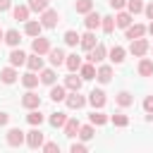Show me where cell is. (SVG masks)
Returning <instances> with one entry per match:
<instances>
[{
    "instance_id": "1",
    "label": "cell",
    "mask_w": 153,
    "mask_h": 153,
    "mask_svg": "<svg viewBox=\"0 0 153 153\" xmlns=\"http://www.w3.org/2000/svg\"><path fill=\"white\" fill-rule=\"evenodd\" d=\"M57 22H60V14H57V10H43L41 12V24H43V29H55L57 26Z\"/></svg>"
},
{
    "instance_id": "2",
    "label": "cell",
    "mask_w": 153,
    "mask_h": 153,
    "mask_svg": "<svg viewBox=\"0 0 153 153\" xmlns=\"http://www.w3.org/2000/svg\"><path fill=\"white\" fill-rule=\"evenodd\" d=\"M148 48H151V45H148V41L141 36V38H134V41H131L129 53H131V55H136V57H143V55L148 53Z\"/></svg>"
},
{
    "instance_id": "3",
    "label": "cell",
    "mask_w": 153,
    "mask_h": 153,
    "mask_svg": "<svg viewBox=\"0 0 153 153\" xmlns=\"http://www.w3.org/2000/svg\"><path fill=\"white\" fill-rule=\"evenodd\" d=\"M105 57H108V48H105L103 43H96V45L88 50V62H93V65H96V62H103Z\"/></svg>"
},
{
    "instance_id": "4",
    "label": "cell",
    "mask_w": 153,
    "mask_h": 153,
    "mask_svg": "<svg viewBox=\"0 0 153 153\" xmlns=\"http://www.w3.org/2000/svg\"><path fill=\"white\" fill-rule=\"evenodd\" d=\"M24 141H26V134H24L19 127H12V129L7 131V146H14V148H17V146H22Z\"/></svg>"
},
{
    "instance_id": "5",
    "label": "cell",
    "mask_w": 153,
    "mask_h": 153,
    "mask_svg": "<svg viewBox=\"0 0 153 153\" xmlns=\"http://www.w3.org/2000/svg\"><path fill=\"white\" fill-rule=\"evenodd\" d=\"M31 50H33L36 55H48V50H50V41L43 38V36H36V38L31 41Z\"/></svg>"
},
{
    "instance_id": "6",
    "label": "cell",
    "mask_w": 153,
    "mask_h": 153,
    "mask_svg": "<svg viewBox=\"0 0 153 153\" xmlns=\"http://www.w3.org/2000/svg\"><path fill=\"white\" fill-rule=\"evenodd\" d=\"M65 103H67V108H69V110H79V108H84V105H86V98H84V96H79V91H72L69 96H65Z\"/></svg>"
},
{
    "instance_id": "7",
    "label": "cell",
    "mask_w": 153,
    "mask_h": 153,
    "mask_svg": "<svg viewBox=\"0 0 153 153\" xmlns=\"http://www.w3.org/2000/svg\"><path fill=\"white\" fill-rule=\"evenodd\" d=\"M26 146L29 148H41L43 146V131L38 127H33L29 134H26Z\"/></svg>"
},
{
    "instance_id": "8",
    "label": "cell",
    "mask_w": 153,
    "mask_h": 153,
    "mask_svg": "<svg viewBox=\"0 0 153 153\" xmlns=\"http://www.w3.org/2000/svg\"><path fill=\"white\" fill-rule=\"evenodd\" d=\"M22 105H24L26 110L41 108V96H38V93H33V91H29V93H24V96H22Z\"/></svg>"
},
{
    "instance_id": "9",
    "label": "cell",
    "mask_w": 153,
    "mask_h": 153,
    "mask_svg": "<svg viewBox=\"0 0 153 153\" xmlns=\"http://www.w3.org/2000/svg\"><path fill=\"white\" fill-rule=\"evenodd\" d=\"M105 100H108V98H105V91H100V88H93V91L88 93V103H91L93 108H98V110L105 105Z\"/></svg>"
},
{
    "instance_id": "10",
    "label": "cell",
    "mask_w": 153,
    "mask_h": 153,
    "mask_svg": "<svg viewBox=\"0 0 153 153\" xmlns=\"http://www.w3.org/2000/svg\"><path fill=\"white\" fill-rule=\"evenodd\" d=\"M24 31H26V36L36 38V36H41V31H43V24H41L38 19H26V26H24Z\"/></svg>"
},
{
    "instance_id": "11",
    "label": "cell",
    "mask_w": 153,
    "mask_h": 153,
    "mask_svg": "<svg viewBox=\"0 0 153 153\" xmlns=\"http://www.w3.org/2000/svg\"><path fill=\"white\" fill-rule=\"evenodd\" d=\"M84 24H86V29H88V31H96V29L100 26V14H98V12H93V10H91V12H86Z\"/></svg>"
},
{
    "instance_id": "12",
    "label": "cell",
    "mask_w": 153,
    "mask_h": 153,
    "mask_svg": "<svg viewBox=\"0 0 153 153\" xmlns=\"http://www.w3.org/2000/svg\"><path fill=\"white\" fill-rule=\"evenodd\" d=\"M124 31H127V38L134 41V38H141V36L146 33V26H143V24H129Z\"/></svg>"
},
{
    "instance_id": "13",
    "label": "cell",
    "mask_w": 153,
    "mask_h": 153,
    "mask_svg": "<svg viewBox=\"0 0 153 153\" xmlns=\"http://www.w3.org/2000/svg\"><path fill=\"white\" fill-rule=\"evenodd\" d=\"M48 57H50V65H53V67H60L67 55L62 53V48H50V50H48Z\"/></svg>"
},
{
    "instance_id": "14",
    "label": "cell",
    "mask_w": 153,
    "mask_h": 153,
    "mask_svg": "<svg viewBox=\"0 0 153 153\" xmlns=\"http://www.w3.org/2000/svg\"><path fill=\"white\" fill-rule=\"evenodd\" d=\"M17 76H19V74H17V69H14L12 65L5 67V69H0V81H2V84H14Z\"/></svg>"
},
{
    "instance_id": "15",
    "label": "cell",
    "mask_w": 153,
    "mask_h": 153,
    "mask_svg": "<svg viewBox=\"0 0 153 153\" xmlns=\"http://www.w3.org/2000/svg\"><path fill=\"white\" fill-rule=\"evenodd\" d=\"M96 79H98L100 84H108V81L112 79V67H110V65H100V67L96 69Z\"/></svg>"
},
{
    "instance_id": "16",
    "label": "cell",
    "mask_w": 153,
    "mask_h": 153,
    "mask_svg": "<svg viewBox=\"0 0 153 153\" xmlns=\"http://www.w3.org/2000/svg\"><path fill=\"white\" fill-rule=\"evenodd\" d=\"M81 81H84V79L72 72L69 76H65V88H67V91H81Z\"/></svg>"
},
{
    "instance_id": "17",
    "label": "cell",
    "mask_w": 153,
    "mask_h": 153,
    "mask_svg": "<svg viewBox=\"0 0 153 153\" xmlns=\"http://www.w3.org/2000/svg\"><path fill=\"white\" fill-rule=\"evenodd\" d=\"M10 48H17L19 43H22V36H19V31L17 29H10V31H5V38H2Z\"/></svg>"
},
{
    "instance_id": "18",
    "label": "cell",
    "mask_w": 153,
    "mask_h": 153,
    "mask_svg": "<svg viewBox=\"0 0 153 153\" xmlns=\"http://www.w3.org/2000/svg\"><path fill=\"white\" fill-rule=\"evenodd\" d=\"M79 45H81V50H86V53H88V50L96 45V33H93V31H86V33L79 38Z\"/></svg>"
},
{
    "instance_id": "19",
    "label": "cell",
    "mask_w": 153,
    "mask_h": 153,
    "mask_svg": "<svg viewBox=\"0 0 153 153\" xmlns=\"http://www.w3.org/2000/svg\"><path fill=\"white\" fill-rule=\"evenodd\" d=\"M26 67H29L31 72H41V69H43V57L36 55V53H33V55H26Z\"/></svg>"
},
{
    "instance_id": "20",
    "label": "cell",
    "mask_w": 153,
    "mask_h": 153,
    "mask_svg": "<svg viewBox=\"0 0 153 153\" xmlns=\"http://www.w3.org/2000/svg\"><path fill=\"white\" fill-rule=\"evenodd\" d=\"M108 57H110L115 65L124 62V48H122V45H112V48H110V53H108Z\"/></svg>"
},
{
    "instance_id": "21",
    "label": "cell",
    "mask_w": 153,
    "mask_h": 153,
    "mask_svg": "<svg viewBox=\"0 0 153 153\" xmlns=\"http://www.w3.org/2000/svg\"><path fill=\"white\" fill-rule=\"evenodd\" d=\"M24 62H26V55H24L22 50L12 48V53H10V65H12V67H22Z\"/></svg>"
},
{
    "instance_id": "22",
    "label": "cell",
    "mask_w": 153,
    "mask_h": 153,
    "mask_svg": "<svg viewBox=\"0 0 153 153\" xmlns=\"http://www.w3.org/2000/svg\"><path fill=\"white\" fill-rule=\"evenodd\" d=\"M65 65H67L69 72H79V67H81V57H79L76 53H72V55L65 57Z\"/></svg>"
},
{
    "instance_id": "23",
    "label": "cell",
    "mask_w": 153,
    "mask_h": 153,
    "mask_svg": "<svg viewBox=\"0 0 153 153\" xmlns=\"http://www.w3.org/2000/svg\"><path fill=\"white\" fill-rule=\"evenodd\" d=\"M29 12H31L29 5H17V7L12 10V14H14L17 22H26V19H29Z\"/></svg>"
},
{
    "instance_id": "24",
    "label": "cell",
    "mask_w": 153,
    "mask_h": 153,
    "mask_svg": "<svg viewBox=\"0 0 153 153\" xmlns=\"http://www.w3.org/2000/svg\"><path fill=\"white\" fill-rule=\"evenodd\" d=\"M65 96H67V88L65 86H50V100H55V103H60V100H65Z\"/></svg>"
},
{
    "instance_id": "25",
    "label": "cell",
    "mask_w": 153,
    "mask_h": 153,
    "mask_svg": "<svg viewBox=\"0 0 153 153\" xmlns=\"http://www.w3.org/2000/svg\"><path fill=\"white\" fill-rule=\"evenodd\" d=\"M115 100H117V105H120V108H129V105L134 103V96H131L129 91H120Z\"/></svg>"
},
{
    "instance_id": "26",
    "label": "cell",
    "mask_w": 153,
    "mask_h": 153,
    "mask_svg": "<svg viewBox=\"0 0 153 153\" xmlns=\"http://www.w3.org/2000/svg\"><path fill=\"white\" fill-rule=\"evenodd\" d=\"M129 24H131V14H129V12H117V17H115V26L127 29Z\"/></svg>"
},
{
    "instance_id": "27",
    "label": "cell",
    "mask_w": 153,
    "mask_h": 153,
    "mask_svg": "<svg viewBox=\"0 0 153 153\" xmlns=\"http://www.w3.org/2000/svg\"><path fill=\"white\" fill-rule=\"evenodd\" d=\"M79 72H81V79H96V67H93V62H81V67H79Z\"/></svg>"
},
{
    "instance_id": "28",
    "label": "cell",
    "mask_w": 153,
    "mask_h": 153,
    "mask_svg": "<svg viewBox=\"0 0 153 153\" xmlns=\"http://www.w3.org/2000/svg\"><path fill=\"white\" fill-rule=\"evenodd\" d=\"M45 86H53L55 84V79H57V74H55V69H41V76H38Z\"/></svg>"
},
{
    "instance_id": "29",
    "label": "cell",
    "mask_w": 153,
    "mask_h": 153,
    "mask_svg": "<svg viewBox=\"0 0 153 153\" xmlns=\"http://www.w3.org/2000/svg\"><path fill=\"white\" fill-rule=\"evenodd\" d=\"M38 81H41V79H38V76H36V72H31V69H29V72L22 76V84H24L26 88H33V86H38Z\"/></svg>"
},
{
    "instance_id": "30",
    "label": "cell",
    "mask_w": 153,
    "mask_h": 153,
    "mask_svg": "<svg viewBox=\"0 0 153 153\" xmlns=\"http://www.w3.org/2000/svg\"><path fill=\"white\" fill-rule=\"evenodd\" d=\"M79 127H81V124H79V120H67V122H65V136H69V139H72V136H76Z\"/></svg>"
},
{
    "instance_id": "31",
    "label": "cell",
    "mask_w": 153,
    "mask_h": 153,
    "mask_svg": "<svg viewBox=\"0 0 153 153\" xmlns=\"http://www.w3.org/2000/svg\"><path fill=\"white\" fill-rule=\"evenodd\" d=\"M139 74H141V76H151V74H153V62H151L148 57H141V62H139Z\"/></svg>"
},
{
    "instance_id": "32",
    "label": "cell",
    "mask_w": 153,
    "mask_h": 153,
    "mask_svg": "<svg viewBox=\"0 0 153 153\" xmlns=\"http://www.w3.org/2000/svg\"><path fill=\"white\" fill-rule=\"evenodd\" d=\"M26 120H29V124H31V127H41V124H43V115L38 112V108H33V110L26 115Z\"/></svg>"
},
{
    "instance_id": "33",
    "label": "cell",
    "mask_w": 153,
    "mask_h": 153,
    "mask_svg": "<svg viewBox=\"0 0 153 153\" xmlns=\"http://www.w3.org/2000/svg\"><path fill=\"white\" fill-rule=\"evenodd\" d=\"M74 10H76L79 14H86V12L93 10V0H76V2H74Z\"/></svg>"
},
{
    "instance_id": "34",
    "label": "cell",
    "mask_w": 153,
    "mask_h": 153,
    "mask_svg": "<svg viewBox=\"0 0 153 153\" xmlns=\"http://www.w3.org/2000/svg\"><path fill=\"white\" fill-rule=\"evenodd\" d=\"M105 122H108V115H105V112H100V110H98V112H96V110L91 112V124H96V127H103Z\"/></svg>"
},
{
    "instance_id": "35",
    "label": "cell",
    "mask_w": 153,
    "mask_h": 153,
    "mask_svg": "<svg viewBox=\"0 0 153 153\" xmlns=\"http://www.w3.org/2000/svg\"><path fill=\"white\" fill-rule=\"evenodd\" d=\"M79 136H81L84 141H91V139L96 136V131H93V124H84V127H79Z\"/></svg>"
},
{
    "instance_id": "36",
    "label": "cell",
    "mask_w": 153,
    "mask_h": 153,
    "mask_svg": "<svg viewBox=\"0 0 153 153\" xmlns=\"http://www.w3.org/2000/svg\"><path fill=\"white\" fill-rule=\"evenodd\" d=\"M100 26L105 33H112L115 31V17H100Z\"/></svg>"
},
{
    "instance_id": "37",
    "label": "cell",
    "mask_w": 153,
    "mask_h": 153,
    "mask_svg": "<svg viewBox=\"0 0 153 153\" xmlns=\"http://www.w3.org/2000/svg\"><path fill=\"white\" fill-rule=\"evenodd\" d=\"M65 122H67V115L65 112H53L50 115V124L53 127H65Z\"/></svg>"
},
{
    "instance_id": "38",
    "label": "cell",
    "mask_w": 153,
    "mask_h": 153,
    "mask_svg": "<svg viewBox=\"0 0 153 153\" xmlns=\"http://www.w3.org/2000/svg\"><path fill=\"white\" fill-rule=\"evenodd\" d=\"M127 10H129V14H139V12H143V2L141 0H127Z\"/></svg>"
},
{
    "instance_id": "39",
    "label": "cell",
    "mask_w": 153,
    "mask_h": 153,
    "mask_svg": "<svg viewBox=\"0 0 153 153\" xmlns=\"http://www.w3.org/2000/svg\"><path fill=\"white\" fill-rule=\"evenodd\" d=\"M29 10L31 12H43V10H48V0H29Z\"/></svg>"
},
{
    "instance_id": "40",
    "label": "cell",
    "mask_w": 153,
    "mask_h": 153,
    "mask_svg": "<svg viewBox=\"0 0 153 153\" xmlns=\"http://www.w3.org/2000/svg\"><path fill=\"white\" fill-rule=\"evenodd\" d=\"M79 38H81V36H79L76 31H72V29L65 33V43H67V45H76V43H79Z\"/></svg>"
},
{
    "instance_id": "41",
    "label": "cell",
    "mask_w": 153,
    "mask_h": 153,
    "mask_svg": "<svg viewBox=\"0 0 153 153\" xmlns=\"http://www.w3.org/2000/svg\"><path fill=\"white\" fill-rule=\"evenodd\" d=\"M110 120H112V124H115V127H127V124H129L127 115H112Z\"/></svg>"
},
{
    "instance_id": "42",
    "label": "cell",
    "mask_w": 153,
    "mask_h": 153,
    "mask_svg": "<svg viewBox=\"0 0 153 153\" xmlns=\"http://www.w3.org/2000/svg\"><path fill=\"white\" fill-rule=\"evenodd\" d=\"M41 148H43V151H45V153H55V151H60V146H57V143H55V141H48V143H45V141H43V146H41Z\"/></svg>"
},
{
    "instance_id": "43",
    "label": "cell",
    "mask_w": 153,
    "mask_h": 153,
    "mask_svg": "<svg viewBox=\"0 0 153 153\" xmlns=\"http://www.w3.org/2000/svg\"><path fill=\"white\" fill-rule=\"evenodd\" d=\"M143 110L146 112H153V96H146L143 98Z\"/></svg>"
},
{
    "instance_id": "44",
    "label": "cell",
    "mask_w": 153,
    "mask_h": 153,
    "mask_svg": "<svg viewBox=\"0 0 153 153\" xmlns=\"http://www.w3.org/2000/svg\"><path fill=\"white\" fill-rule=\"evenodd\" d=\"M69 151H72V153H86V146H84V143H72Z\"/></svg>"
},
{
    "instance_id": "45",
    "label": "cell",
    "mask_w": 153,
    "mask_h": 153,
    "mask_svg": "<svg viewBox=\"0 0 153 153\" xmlns=\"http://www.w3.org/2000/svg\"><path fill=\"white\" fill-rule=\"evenodd\" d=\"M124 5H127V0H110V7L112 10H122Z\"/></svg>"
},
{
    "instance_id": "46",
    "label": "cell",
    "mask_w": 153,
    "mask_h": 153,
    "mask_svg": "<svg viewBox=\"0 0 153 153\" xmlns=\"http://www.w3.org/2000/svg\"><path fill=\"white\" fill-rule=\"evenodd\" d=\"M12 7V0H0V12H7Z\"/></svg>"
},
{
    "instance_id": "47",
    "label": "cell",
    "mask_w": 153,
    "mask_h": 153,
    "mask_svg": "<svg viewBox=\"0 0 153 153\" xmlns=\"http://www.w3.org/2000/svg\"><path fill=\"white\" fill-rule=\"evenodd\" d=\"M7 122H10V115H7L5 110H0V127H5Z\"/></svg>"
},
{
    "instance_id": "48",
    "label": "cell",
    "mask_w": 153,
    "mask_h": 153,
    "mask_svg": "<svg viewBox=\"0 0 153 153\" xmlns=\"http://www.w3.org/2000/svg\"><path fill=\"white\" fill-rule=\"evenodd\" d=\"M143 12H146V17H148V19H153V2H148V5L143 7Z\"/></svg>"
},
{
    "instance_id": "49",
    "label": "cell",
    "mask_w": 153,
    "mask_h": 153,
    "mask_svg": "<svg viewBox=\"0 0 153 153\" xmlns=\"http://www.w3.org/2000/svg\"><path fill=\"white\" fill-rule=\"evenodd\" d=\"M146 31H148V33H151V36H153V19H151V24H148V26H146Z\"/></svg>"
},
{
    "instance_id": "50",
    "label": "cell",
    "mask_w": 153,
    "mask_h": 153,
    "mask_svg": "<svg viewBox=\"0 0 153 153\" xmlns=\"http://www.w3.org/2000/svg\"><path fill=\"white\" fill-rule=\"evenodd\" d=\"M2 38H5V33H2V31H0V41H2Z\"/></svg>"
},
{
    "instance_id": "51",
    "label": "cell",
    "mask_w": 153,
    "mask_h": 153,
    "mask_svg": "<svg viewBox=\"0 0 153 153\" xmlns=\"http://www.w3.org/2000/svg\"><path fill=\"white\" fill-rule=\"evenodd\" d=\"M151 50H153V48H151Z\"/></svg>"
}]
</instances>
